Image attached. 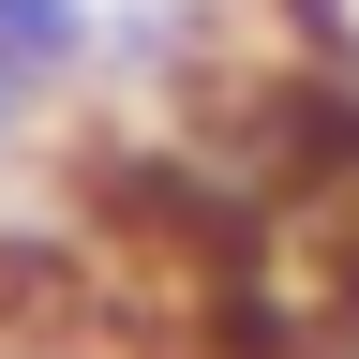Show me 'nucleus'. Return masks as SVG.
<instances>
[{
	"instance_id": "f257e3e1",
	"label": "nucleus",
	"mask_w": 359,
	"mask_h": 359,
	"mask_svg": "<svg viewBox=\"0 0 359 359\" xmlns=\"http://www.w3.org/2000/svg\"><path fill=\"white\" fill-rule=\"evenodd\" d=\"M105 0H0V150H30L45 120L105 75Z\"/></svg>"
},
{
	"instance_id": "f03ea898",
	"label": "nucleus",
	"mask_w": 359,
	"mask_h": 359,
	"mask_svg": "<svg viewBox=\"0 0 359 359\" xmlns=\"http://www.w3.org/2000/svg\"><path fill=\"white\" fill-rule=\"evenodd\" d=\"M330 314H344V344H359V105L330 135Z\"/></svg>"
}]
</instances>
